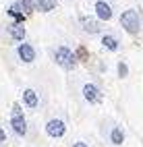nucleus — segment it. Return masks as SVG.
Segmentation results:
<instances>
[{"label":"nucleus","mask_w":143,"mask_h":147,"mask_svg":"<svg viewBox=\"0 0 143 147\" xmlns=\"http://www.w3.org/2000/svg\"><path fill=\"white\" fill-rule=\"evenodd\" d=\"M81 25H83V29L87 33H98L102 29V25H98V21L91 19V17H81Z\"/></svg>","instance_id":"obj_8"},{"label":"nucleus","mask_w":143,"mask_h":147,"mask_svg":"<svg viewBox=\"0 0 143 147\" xmlns=\"http://www.w3.org/2000/svg\"><path fill=\"white\" fill-rule=\"evenodd\" d=\"M102 44H104V48L106 50H118V40L114 35H104V40H102Z\"/></svg>","instance_id":"obj_11"},{"label":"nucleus","mask_w":143,"mask_h":147,"mask_svg":"<svg viewBox=\"0 0 143 147\" xmlns=\"http://www.w3.org/2000/svg\"><path fill=\"white\" fill-rule=\"evenodd\" d=\"M118 73H120V77H127V73H129V68H127V64H118Z\"/></svg>","instance_id":"obj_14"},{"label":"nucleus","mask_w":143,"mask_h":147,"mask_svg":"<svg viewBox=\"0 0 143 147\" xmlns=\"http://www.w3.org/2000/svg\"><path fill=\"white\" fill-rule=\"evenodd\" d=\"M23 100H25V104L29 106V108H35L37 106V93L33 89H25L23 91Z\"/></svg>","instance_id":"obj_10"},{"label":"nucleus","mask_w":143,"mask_h":147,"mask_svg":"<svg viewBox=\"0 0 143 147\" xmlns=\"http://www.w3.org/2000/svg\"><path fill=\"white\" fill-rule=\"evenodd\" d=\"M2 141H6V135H4V131H2V129H0V143H2Z\"/></svg>","instance_id":"obj_16"},{"label":"nucleus","mask_w":143,"mask_h":147,"mask_svg":"<svg viewBox=\"0 0 143 147\" xmlns=\"http://www.w3.org/2000/svg\"><path fill=\"white\" fill-rule=\"evenodd\" d=\"M8 33H11L17 42H21L23 37H25V27L19 25V23H17V25H11V27H8Z\"/></svg>","instance_id":"obj_9"},{"label":"nucleus","mask_w":143,"mask_h":147,"mask_svg":"<svg viewBox=\"0 0 143 147\" xmlns=\"http://www.w3.org/2000/svg\"><path fill=\"white\" fill-rule=\"evenodd\" d=\"M37 8L44 11V13L54 11V8H56V0H37Z\"/></svg>","instance_id":"obj_12"},{"label":"nucleus","mask_w":143,"mask_h":147,"mask_svg":"<svg viewBox=\"0 0 143 147\" xmlns=\"http://www.w3.org/2000/svg\"><path fill=\"white\" fill-rule=\"evenodd\" d=\"M120 25L125 27L129 33H137L139 31V15L133 11V8L131 11H125L120 15Z\"/></svg>","instance_id":"obj_1"},{"label":"nucleus","mask_w":143,"mask_h":147,"mask_svg":"<svg viewBox=\"0 0 143 147\" xmlns=\"http://www.w3.org/2000/svg\"><path fill=\"white\" fill-rule=\"evenodd\" d=\"M95 15H98V19H102V21H108V19L112 17L110 4L104 2V0H98V2H95Z\"/></svg>","instance_id":"obj_6"},{"label":"nucleus","mask_w":143,"mask_h":147,"mask_svg":"<svg viewBox=\"0 0 143 147\" xmlns=\"http://www.w3.org/2000/svg\"><path fill=\"white\" fill-rule=\"evenodd\" d=\"M19 58H21L23 62H33L35 50H33L29 44H21V46H19Z\"/></svg>","instance_id":"obj_7"},{"label":"nucleus","mask_w":143,"mask_h":147,"mask_svg":"<svg viewBox=\"0 0 143 147\" xmlns=\"http://www.w3.org/2000/svg\"><path fill=\"white\" fill-rule=\"evenodd\" d=\"M31 4H33V0H23V6L27 8V11H31Z\"/></svg>","instance_id":"obj_15"},{"label":"nucleus","mask_w":143,"mask_h":147,"mask_svg":"<svg viewBox=\"0 0 143 147\" xmlns=\"http://www.w3.org/2000/svg\"><path fill=\"white\" fill-rule=\"evenodd\" d=\"M110 139H112V143H114V145H120V143H122V139H125V135H122V131H120V129H112Z\"/></svg>","instance_id":"obj_13"},{"label":"nucleus","mask_w":143,"mask_h":147,"mask_svg":"<svg viewBox=\"0 0 143 147\" xmlns=\"http://www.w3.org/2000/svg\"><path fill=\"white\" fill-rule=\"evenodd\" d=\"M83 95H85V100H87L89 104H98L102 100V95H100V89L95 85L87 83V85H83Z\"/></svg>","instance_id":"obj_5"},{"label":"nucleus","mask_w":143,"mask_h":147,"mask_svg":"<svg viewBox=\"0 0 143 147\" xmlns=\"http://www.w3.org/2000/svg\"><path fill=\"white\" fill-rule=\"evenodd\" d=\"M56 62H58L60 66H64V68H73L75 64H77V58H75V54L69 50V48H58L56 50Z\"/></svg>","instance_id":"obj_2"},{"label":"nucleus","mask_w":143,"mask_h":147,"mask_svg":"<svg viewBox=\"0 0 143 147\" xmlns=\"http://www.w3.org/2000/svg\"><path fill=\"white\" fill-rule=\"evenodd\" d=\"M11 126H13V131H15L17 135H25V133H27L23 112H21V108H19L17 104L13 106V118H11Z\"/></svg>","instance_id":"obj_3"},{"label":"nucleus","mask_w":143,"mask_h":147,"mask_svg":"<svg viewBox=\"0 0 143 147\" xmlns=\"http://www.w3.org/2000/svg\"><path fill=\"white\" fill-rule=\"evenodd\" d=\"M73 147H87V145H85V143H83V141H77V143H75V145H73Z\"/></svg>","instance_id":"obj_17"},{"label":"nucleus","mask_w":143,"mask_h":147,"mask_svg":"<svg viewBox=\"0 0 143 147\" xmlns=\"http://www.w3.org/2000/svg\"><path fill=\"white\" fill-rule=\"evenodd\" d=\"M46 133L50 135V137H62L66 133V124L58 118H54V120H48L46 122Z\"/></svg>","instance_id":"obj_4"}]
</instances>
